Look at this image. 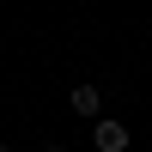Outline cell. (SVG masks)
<instances>
[{"mask_svg":"<svg viewBox=\"0 0 152 152\" xmlns=\"http://www.w3.org/2000/svg\"><path fill=\"white\" fill-rule=\"evenodd\" d=\"M128 140H134V134L122 128L116 116H97V122H91V146H97V152H128Z\"/></svg>","mask_w":152,"mask_h":152,"instance_id":"cell-1","label":"cell"},{"mask_svg":"<svg viewBox=\"0 0 152 152\" xmlns=\"http://www.w3.org/2000/svg\"><path fill=\"white\" fill-rule=\"evenodd\" d=\"M67 104H73V116H104V91H97V85H73V91H67Z\"/></svg>","mask_w":152,"mask_h":152,"instance_id":"cell-2","label":"cell"},{"mask_svg":"<svg viewBox=\"0 0 152 152\" xmlns=\"http://www.w3.org/2000/svg\"><path fill=\"white\" fill-rule=\"evenodd\" d=\"M43 152H67V146H61V140H49V146H43Z\"/></svg>","mask_w":152,"mask_h":152,"instance_id":"cell-3","label":"cell"},{"mask_svg":"<svg viewBox=\"0 0 152 152\" xmlns=\"http://www.w3.org/2000/svg\"><path fill=\"white\" fill-rule=\"evenodd\" d=\"M0 152H12V146H6V140H0Z\"/></svg>","mask_w":152,"mask_h":152,"instance_id":"cell-4","label":"cell"}]
</instances>
